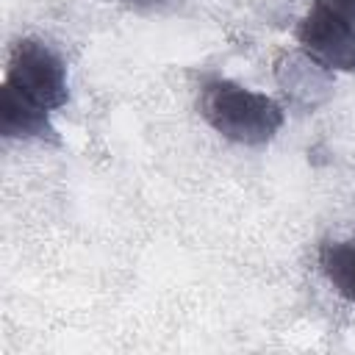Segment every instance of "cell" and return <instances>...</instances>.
<instances>
[{
    "mask_svg": "<svg viewBox=\"0 0 355 355\" xmlns=\"http://www.w3.org/2000/svg\"><path fill=\"white\" fill-rule=\"evenodd\" d=\"M197 105L202 119L219 136L244 147H261L272 141L286 122V111L275 97L227 78L208 80L200 89Z\"/></svg>",
    "mask_w": 355,
    "mask_h": 355,
    "instance_id": "cell-1",
    "label": "cell"
},
{
    "mask_svg": "<svg viewBox=\"0 0 355 355\" xmlns=\"http://www.w3.org/2000/svg\"><path fill=\"white\" fill-rule=\"evenodd\" d=\"M3 83H8L44 111H55L69 100L67 64L42 39L25 36L11 47Z\"/></svg>",
    "mask_w": 355,
    "mask_h": 355,
    "instance_id": "cell-2",
    "label": "cell"
},
{
    "mask_svg": "<svg viewBox=\"0 0 355 355\" xmlns=\"http://www.w3.org/2000/svg\"><path fill=\"white\" fill-rule=\"evenodd\" d=\"M300 50L327 72H355V28L313 6L297 25Z\"/></svg>",
    "mask_w": 355,
    "mask_h": 355,
    "instance_id": "cell-3",
    "label": "cell"
},
{
    "mask_svg": "<svg viewBox=\"0 0 355 355\" xmlns=\"http://www.w3.org/2000/svg\"><path fill=\"white\" fill-rule=\"evenodd\" d=\"M50 111L39 108L17 89L3 83V103H0V130L6 139H50L55 130L50 125Z\"/></svg>",
    "mask_w": 355,
    "mask_h": 355,
    "instance_id": "cell-4",
    "label": "cell"
},
{
    "mask_svg": "<svg viewBox=\"0 0 355 355\" xmlns=\"http://www.w3.org/2000/svg\"><path fill=\"white\" fill-rule=\"evenodd\" d=\"M319 269L338 297L355 305V239H327L319 247Z\"/></svg>",
    "mask_w": 355,
    "mask_h": 355,
    "instance_id": "cell-5",
    "label": "cell"
},
{
    "mask_svg": "<svg viewBox=\"0 0 355 355\" xmlns=\"http://www.w3.org/2000/svg\"><path fill=\"white\" fill-rule=\"evenodd\" d=\"M324 72L327 69L319 67L305 53L283 55L277 61V83L283 86L286 94H291L294 100H302V103H316V92L327 89V75Z\"/></svg>",
    "mask_w": 355,
    "mask_h": 355,
    "instance_id": "cell-6",
    "label": "cell"
},
{
    "mask_svg": "<svg viewBox=\"0 0 355 355\" xmlns=\"http://www.w3.org/2000/svg\"><path fill=\"white\" fill-rule=\"evenodd\" d=\"M316 6L327 8L330 14H336L338 19L355 28V0H316Z\"/></svg>",
    "mask_w": 355,
    "mask_h": 355,
    "instance_id": "cell-7",
    "label": "cell"
},
{
    "mask_svg": "<svg viewBox=\"0 0 355 355\" xmlns=\"http://www.w3.org/2000/svg\"><path fill=\"white\" fill-rule=\"evenodd\" d=\"M125 3H155V0H125Z\"/></svg>",
    "mask_w": 355,
    "mask_h": 355,
    "instance_id": "cell-8",
    "label": "cell"
}]
</instances>
